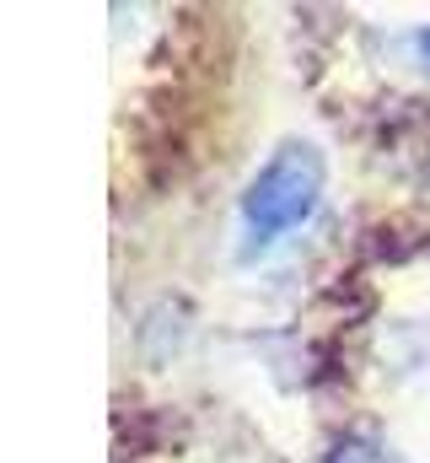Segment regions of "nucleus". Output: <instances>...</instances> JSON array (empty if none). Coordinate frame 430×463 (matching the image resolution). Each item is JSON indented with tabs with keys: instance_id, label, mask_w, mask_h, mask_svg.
Instances as JSON below:
<instances>
[{
	"instance_id": "f03ea898",
	"label": "nucleus",
	"mask_w": 430,
	"mask_h": 463,
	"mask_svg": "<svg viewBox=\"0 0 430 463\" xmlns=\"http://www.w3.org/2000/svg\"><path fill=\"white\" fill-rule=\"evenodd\" d=\"M322 463H404V458L393 453V442H382L371 431H344V437H333Z\"/></svg>"
},
{
	"instance_id": "f257e3e1",
	"label": "nucleus",
	"mask_w": 430,
	"mask_h": 463,
	"mask_svg": "<svg viewBox=\"0 0 430 463\" xmlns=\"http://www.w3.org/2000/svg\"><path fill=\"white\" fill-rule=\"evenodd\" d=\"M322 200V151L313 140H285L280 151H269V162L253 173L242 205H237V227H242V253H269L275 242H285L296 227L313 222Z\"/></svg>"
},
{
	"instance_id": "7ed1b4c3",
	"label": "nucleus",
	"mask_w": 430,
	"mask_h": 463,
	"mask_svg": "<svg viewBox=\"0 0 430 463\" xmlns=\"http://www.w3.org/2000/svg\"><path fill=\"white\" fill-rule=\"evenodd\" d=\"M393 49H409V65L430 76V27H415V33H398L393 38Z\"/></svg>"
}]
</instances>
